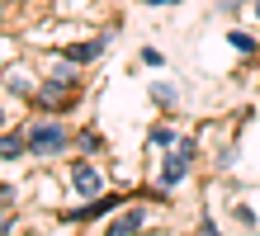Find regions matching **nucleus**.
<instances>
[{"label": "nucleus", "instance_id": "f257e3e1", "mask_svg": "<svg viewBox=\"0 0 260 236\" xmlns=\"http://www.w3.org/2000/svg\"><path fill=\"white\" fill-rule=\"evenodd\" d=\"M24 147H28V151H38V156H52V151H62V147H67V132L57 128V123H38V128H28Z\"/></svg>", "mask_w": 260, "mask_h": 236}, {"label": "nucleus", "instance_id": "f03ea898", "mask_svg": "<svg viewBox=\"0 0 260 236\" xmlns=\"http://www.w3.org/2000/svg\"><path fill=\"white\" fill-rule=\"evenodd\" d=\"M189 156H194V147H189V142H180V151H175L171 161H166V170H161V184H180V180H185Z\"/></svg>", "mask_w": 260, "mask_h": 236}, {"label": "nucleus", "instance_id": "7ed1b4c3", "mask_svg": "<svg viewBox=\"0 0 260 236\" xmlns=\"http://www.w3.org/2000/svg\"><path fill=\"white\" fill-rule=\"evenodd\" d=\"M71 180H76V189H81L85 198H95L100 189H104V175H100L95 165H76V175H71Z\"/></svg>", "mask_w": 260, "mask_h": 236}, {"label": "nucleus", "instance_id": "20e7f679", "mask_svg": "<svg viewBox=\"0 0 260 236\" xmlns=\"http://www.w3.org/2000/svg\"><path fill=\"white\" fill-rule=\"evenodd\" d=\"M100 47H104L100 38L95 43H76V47H67V61H90V57H100Z\"/></svg>", "mask_w": 260, "mask_h": 236}, {"label": "nucleus", "instance_id": "39448f33", "mask_svg": "<svg viewBox=\"0 0 260 236\" xmlns=\"http://www.w3.org/2000/svg\"><path fill=\"white\" fill-rule=\"evenodd\" d=\"M151 99H156L161 109H175V104H180V94H175V85H166V81H156V85H151Z\"/></svg>", "mask_w": 260, "mask_h": 236}, {"label": "nucleus", "instance_id": "423d86ee", "mask_svg": "<svg viewBox=\"0 0 260 236\" xmlns=\"http://www.w3.org/2000/svg\"><path fill=\"white\" fill-rule=\"evenodd\" d=\"M137 227H142V213L133 208V213H123V217H118V222L109 227V236H128V231H137Z\"/></svg>", "mask_w": 260, "mask_h": 236}, {"label": "nucleus", "instance_id": "0eeeda50", "mask_svg": "<svg viewBox=\"0 0 260 236\" xmlns=\"http://www.w3.org/2000/svg\"><path fill=\"white\" fill-rule=\"evenodd\" d=\"M118 198H100V203H90V208H81V213H71V222H85V217H100V213H109Z\"/></svg>", "mask_w": 260, "mask_h": 236}, {"label": "nucleus", "instance_id": "6e6552de", "mask_svg": "<svg viewBox=\"0 0 260 236\" xmlns=\"http://www.w3.org/2000/svg\"><path fill=\"white\" fill-rule=\"evenodd\" d=\"M0 156H5V161H14V156H19V137H5V147H0Z\"/></svg>", "mask_w": 260, "mask_h": 236}, {"label": "nucleus", "instance_id": "1a4fd4ad", "mask_svg": "<svg viewBox=\"0 0 260 236\" xmlns=\"http://www.w3.org/2000/svg\"><path fill=\"white\" fill-rule=\"evenodd\" d=\"M166 142H175L171 128H151V147H166Z\"/></svg>", "mask_w": 260, "mask_h": 236}, {"label": "nucleus", "instance_id": "9d476101", "mask_svg": "<svg viewBox=\"0 0 260 236\" xmlns=\"http://www.w3.org/2000/svg\"><path fill=\"white\" fill-rule=\"evenodd\" d=\"M147 5H175V0H147Z\"/></svg>", "mask_w": 260, "mask_h": 236}, {"label": "nucleus", "instance_id": "9b49d317", "mask_svg": "<svg viewBox=\"0 0 260 236\" xmlns=\"http://www.w3.org/2000/svg\"><path fill=\"white\" fill-rule=\"evenodd\" d=\"M199 236H218V231H213V227H204V231H199Z\"/></svg>", "mask_w": 260, "mask_h": 236}, {"label": "nucleus", "instance_id": "f8f14e48", "mask_svg": "<svg viewBox=\"0 0 260 236\" xmlns=\"http://www.w3.org/2000/svg\"><path fill=\"white\" fill-rule=\"evenodd\" d=\"M222 5H227V10H232V5H237V0H222Z\"/></svg>", "mask_w": 260, "mask_h": 236}, {"label": "nucleus", "instance_id": "ddd939ff", "mask_svg": "<svg viewBox=\"0 0 260 236\" xmlns=\"http://www.w3.org/2000/svg\"><path fill=\"white\" fill-rule=\"evenodd\" d=\"M255 14H260V5H255Z\"/></svg>", "mask_w": 260, "mask_h": 236}]
</instances>
